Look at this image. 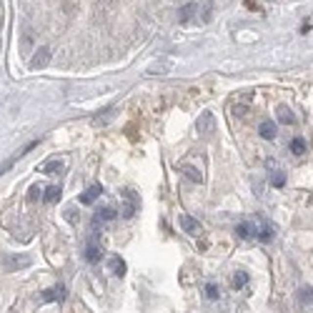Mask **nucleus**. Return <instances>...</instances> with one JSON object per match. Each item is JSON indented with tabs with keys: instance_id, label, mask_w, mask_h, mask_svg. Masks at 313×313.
I'll return each instance as SVG.
<instances>
[{
	"instance_id": "6ab92c4d",
	"label": "nucleus",
	"mask_w": 313,
	"mask_h": 313,
	"mask_svg": "<svg viewBox=\"0 0 313 313\" xmlns=\"http://www.w3.org/2000/svg\"><path fill=\"white\" fill-rule=\"evenodd\" d=\"M246 283H248V273H246V270H236V273H233V281H231V286H233L236 291H241Z\"/></svg>"
},
{
	"instance_id": "9b49d317",
	"label": "nucleus",
	"mask_w": 313,
	"mask_h": 313,
	"mask_svg": "<svg viewBox=\"0 0 313 313\" xmlns=\"http://www.w3.org/2000/svg\"><path fill=\"white\" fill-rule=\"evenodd\" d=\"M171 68H173V60H160V63H153L148 68V75H165Z\"/></svg>"
},
{
	"instance_id": "f257e3e1",
	"label": "nucleus",
	"mask_w": 313,
	"mask_h": 313,
	"mask_svg": "<svg viewBox=\"0 0 313 313\" xmlns=\"http://www.w3.org/2000/svg\"><path fill=\"white\" fill-rule=\"evenodd\" d=\"M3 268L8 270V273H13V270H20V268H28L33 261H30V256H20V253H5L3 256Z\"/></svg>"
},
{
	"instance_id": "f3484780",
	"label": "nucleus",
	"mask_w": 313,
	"mask_h": 313,
	"mask_svg": "<svg viewBox=\"0 0 313 313\" xmlns=\"http://www.w3.org/2000/svg\"><path fill=\"white\" fill-rule=\"evenodd\" d=\"M196 10H198V5H196V3L183 5V8L178 10V20H180V23H188V20H191V18L196 15Z\"/></svg>"
},
{
	"instance_id": "bb28decb",
	"label": "nucleus",
	"mask_w": 313,
	"mask_h": 313,
	"mask_svg": "<svg viewBox=\"0 0 313 313\" xmlns=\"http://www.w3.org/2000/svg\"><path fill=\"white\" fill-rule=\"evenodd\" d=\"M38 196H40V188H38V185H33V188H30V196H28V198H30V201H35Z\"/></svg>"
},
{
	"instance_id": "393cba45",
	"label": "nucleus",
	"mask_w": 313,
	"mask_h": 313,
	"mask_svg": "<svg viewBox=\"0 0 313 313\" xmlns=\"http://www.w3.org/2000/svg\"><path fill=\"white\" fill-rule=\"evenodd\" d=\"M113 115H115V111L111 108V111H106V115L93 118V125H106V123H111V120H113Z\"/></svg>"
},
{
	"instance_id": "20e7f679",
	"label": "nucleus",
	"mask_w": 313,
	"mask_h": 313,
	"mask_svg": "<svg viewBox=\"0 0 313 313\" xmlns=\"http://www.w3.org/2000/svg\"><path fill=\"white\" fill-rule=\"evenodd\" d=\"M33 148H35V140H33V143H28V145H25V148H20V151H15V153H13V156H10V158L5 160V163H0V176H3L5 171H10V168H13V165H15V163H18L20 158H23V156H25L28 151H33Z\"/></svg>"
},
{
	"instance_id": "b1692460",
	"label": "nucleus",
	"mask_w": 313,
	"mask_h": 313,
	"mask_svg": "<svg viewBox=\"0 0 313 313\" xmlns=\"http://www.w3.org/2000/svg\"><path fill=\"white\" fill-rule=\"evenodd\" d=\"M298 301H303V303H311V301H313V288H311V286L298 288Z\"/></svg>"
},
{
	"instance_id": "7ed1b4c3",
	"label": "nucleus",
	"mask_w": 313,
	"mask_h": 313,
	"mask_svg": "<svg viewBox=\"0 0 313 313\" xmlns=\"http://www.w3.org/2000/svg\"><path fill=\"white\" fill-rule=\"evenodd\" d=\"M48 63H50V48L43 45V48L35 50V55H33V60H30V68H33V70H40V68H45Z\"/></svg>"
},
{
	"instance_id": "f03ea898",
	"label": "nucleus",
	"mask_w": 313,
	"mask_h": 313,
	"mask_svg": "<svg viewBox=\"0 0 313 313\" xmlns=\"http://www.w3.org/2000/svg\"><path fill=\"white\" fill-rule=\"evenodd\" d=\"M120 198H123V218H133L138 211V196L128 188V191L120 193Z\"/></svg>"
},
{
	"instance_id": "1a4fd4ad",
	"label": "nucleus",
	"mask_w": 313,
	"mask_h": 313,
	"mask_svg": "<svg viewBox=\"0 0 313 313\" xmlns=\"http://www.w3.org/2000/svg\"><path fill=\"white\" fill-rule=\"evenodd\" d=\"M108 270L113 276H125V270H128V266H125V261L120 258V256H113L111 261H108Z\"/></svg>"
},
{
	"instance_id": "5701e85b",
	"label": "nucleus",
	"mask_w": 313,
	"mask_h": 313,
	"mask_svg": "<svg viewBox=\"0 0 313 313\" xmlns=\"http://www.w3.org/2000/svg\"><path fill=\"white\" fill-rule=\"evenodd\" d=\"M63 168V163L60 160H48L45 165H43V168H40V173H48V176H53V173H58Z\"/></svg>"
},
{
	"instance_id": "a211bd4d",
	"label": "nucleus",
	"mask_w": 313,
	"mask_h": 313,
	"mask_svg": "<svg viewBox=\"0 0 313 313\" xmlns=\"http://www.w3.org/2000/svg\"><path fill=\"white\" fill-rule=\"evenodd\" d=\"M60 193H63L60 185H48L45 193H43V201H45V203H55V201L60 198Z\"/></svg>"
},
{
	"instance_id": "423d86ee",
	"label": "nucleus",
	"mask_w": 313,
	"mask_h": 313,
	"mask_svg": "<svg viewBox=\"0 0 313 313\" xmlns=\"http://www.w3.org/2000/svg\"><path fill=\"white\" fill-rule=\"evenodd\" d=\"M196 128H198V133H203V135H208V133H213V113H201V118H198V123H196Z\"/></svg>"
},
{
	"instance_id": "39448f33",
	"label": "nucleus",
	"mask_w": 313,
	"mask_h": 313,
	"mask_svg": "<svg viewBox=\"0 0 313 313\" xmlns=\"http://www.w3.org/2000/svg\"><path fill=\"white\" fill-rule=\"evenodd\" d=\"M178 223H180V228H183L185 233H191V236H198V233H201V223H198L193 216H188V213H180Z\"/></svg>"
},
{
	"instance_id": "6e6552de",
	"label": "nucleus",
	"mask_w": 313,
	"mask_h": 313,
	"mask_svg": "<svg viewBox=\"0 0 313 313\" xmlns=\"http://www.w3.org/2000/svg\"><path fill=\"white\" fill-rule=\"evenodd\" d=\"M258 133H261V138H266V140H273L276 133H278V128H276L273 120H263V123L258 125Z\"/></svg>"
},
{
	"instance_id": "412c9836",
	"label": "nucleus",
	"mask_w": 313,
	"mask_h": 313,
	"mask_svg": "<svg viewBox=\"0 0 313 313\" xmlns=\"http://www.w3.org/2000/svg\"><path fill=\"white\" fill-rule=\"evenodd\" d=\"M256 236H258L261 241H270V238H273V228H270L268 223H263V225H256Z\"/></svg>"
},
{
	"instance_id": "4be33fe9",
	"label": "nucleus",
	"mask_w": 313,
	"mask_h": 313,
	"mask_svg": "<svg viewBox=\"0 0 313 313\" xmlns=\"http://www.w3.org/2000/svg\"><path fill=\"white\" fill-rule=\"evenodd\" d=\"M270 185H273V188H283L286 185V173L276 168L273 173H270Z\"/></svg>"
},
{
	"instance_id": "9d476101",
	"label": "nucleus",
	"mask_w": 313,
	"mask_h": 313,
	"mask_svg": "<svg viewBox=\"0 0 313 313\" xmlns=\"http://www.w3.org/2000/svg\"><path fill=\"white\" fill-rule=\"evenodd\" d=\"M86 258H88V263H98V261L103 258V248H100L95 241L88 243V248H86Z\"/></svg>"
},
{
	"instance_id": "f8f14e48",
	"label": "nucleus",
	"mask_w": 313,
	"mask_h": 313,
	"mask_svg": "<svg viewBox=\"0 0 313 313\" xmlns=\"http://www.w3.org/2000/svg\"><path fill=\"white\" fill-rule=\"evenodd\" d=\"M66 298V286H53L43 293V301H63Z\"/></svg>"
},
{
	"instance_id": "a878e982",
	"label": "nucleus",
	"mask_w": 313,
	"mask_h": 313,
	"mask_svg": "<svg viewBox=\"0 0 313 313\" xmlns=\"http://www.w3.org/2000/svg\"><path fill=\"white\" fill-rule=\"evenodd\" d=\"M205 296L211 298V301H218V298H221V291H218V286H216V283H208V286H205Z\"/></svg>"
},
{
	"instance_id": "4468645a",
	"label": "nucleus",
	"mask_w": 313,
	"mask_h": 313,
	"mask_svg": "<svg viewBox=\"0 0 313 313\" xmlns=\"http://www.w3.org/2000/svg\"><path fill=\"white\" fill-rule=\"evenodd\" d=\"M118 213H115V208H100V211L95 213V218H93V225H98V223H106V221H113Z\"/></svg>"
},
{
	"instance_id": "aec40b11",
	"label": "nucleus",
	"mask_w": 313,
	"mask_h": 313,
	"mask_svg": "<svg viewBox=\"0 0 313 313\" xmlns=\"http://www.w3.org/2000/svg\"><path fill=\"white\" fill-rule=\"evenodd\" d=\"M288 148H291V153H293V156H303L306 153V140L303 138H293Z\"/></svg>"
},
{
	"instance_id": "dca6fc26",
	"label": "nucleus",
	"mask_w": 313,
	"mask_h": 313,
	"mask_svg": "<svg viewBox=\"0 0 313 313\" xmlns=\"http://www.w3.org/2000/svg\"><path fill=\"white\" fill-rule=\"evenodd\" d=\"M278 120L283 123V125H293L296 123V115L293 113H291V108H286V106H278Z\"/></svg>"
},
{
	"instance_id": "0eeeda50",
	"label": "nucleus",
	"mask_w": 313,
	"mask_h": 313,
	"mask_svg": "<svg viewBox=\"0 0 313 313\" xmlns=\"http://www.w3.org/2000/svg\"><path fill=\"white\" fill-rule=\"evenodd\" d=\"M100 196H103V185H90L88 191L80 196V203H83V205H90V203H93V201H98Z\"/></svg>"
},
{
	"instance_id": "ddd939ff",
	"label": "nucleus",
	"mask_w": 313,
	"mask_h": 313,
	"mask_svg": "<svg viewBox=\"0 0 313 313\" xmlns=\"http://www.w3.org/2000/svg\"><path fill=\"white\" fill-rule=\"evenodd\" d=\"M178 168H180V173H183L188 180H193V183H203V176L198 173V168H193V165L183 163V165H178Z\"/></svg>"
},
{
	"instance_id": "2eb2a0df",
	"label": "nucleus",
	"mask_w": 313,
	"mask_h": 313,
	"mask_svg": "<svg viewBox=\"0 0 313 313\" xmlns=\"http://www.w3.org/2000/svg\"><path fill=\"white\" fill-rule=\"evenodd\" d=\"M236 233H238V238H250V236H256V225L253 223H238L236 225Z\"/></svg>"
}]
</instances>
